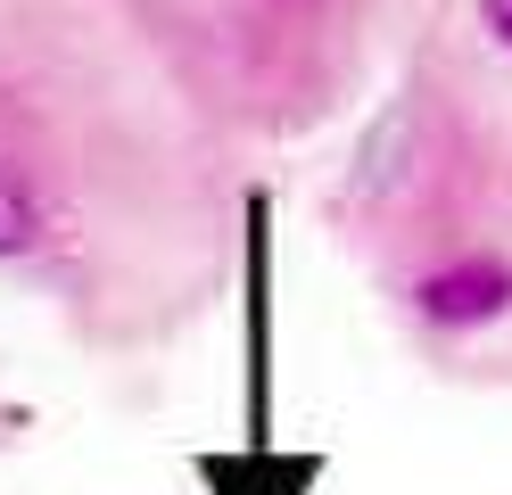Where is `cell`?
Wrapping results in <instances>:
<instances>
[{
  "label": "cell",
  "mask_w": 512,
  "mask_h": 495,
  "mask_svg": "<svg viewBox=\"0 0 512 495\" xmlns=\"http://www.w3.org/2000/svg\"><path fill=\"white\" fill-rule=\"evenodd\" d=\"M413 306L438 330H479V322H496L512 306V264L504 256H455V264H438V273L413 281Z\"/></svg>",
  "instance_id": "cell-1"
},
{
  "label": "cell",
  "mask_w": 512,
  "mask_h": 495,
  "mask_svg": "<svg viewBox=\"0 0 512 495\" xmlns=\"http://www.w3.org/2000/svg\"><path fill=\"white\" fill-rule=\"evenodd\" d=\"M199 479L215 495H314L323 454H281L265 438H248L240 454H199Z\"/></svg>",
  "instance_id": "cell-2"
},
{
  "label": "cell",
  "mask_w": 512,
  "mask_h": 495,
  "mask_svg": "<svg viewBox=\"0 0 512 495\" xmlns=\"http://www.w3.org/2000/svg\"><path fill=\"white\" fill-rule=\"evenodd\" d=\"M42 240H50V207L17 165H0V256H34Z\"/></svg>",
  "instance_id": "cell-3"
},
{
  "label": "cell",
  "mask_w": 512,
  "mask_h": 495,
  "mask_svg": "<svg viewBox=\"0 0 512 495\" xmlns=\"http://www.w3.org/2000/svg\"><path fill=\"white\" fill-rule=\"evenodd\" d=\"M479 25H488V33H496V42L512 50V0H479Z\"/></svg>",
  "instance_id": "cell-4"
}]
</instances>
